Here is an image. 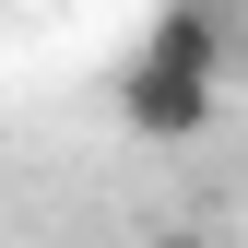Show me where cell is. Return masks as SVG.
I'll list each match as a JSON object with an SVG mask.
<instances>
[{"label": "cell", "mask_w": 248, "mask_h": 248, "mask_svg": "<svg viewBox=\"0 0 248 248\" xmlns=\"http://www.w3.org/2000/svg\"><path fill=\"white\" fill-rule=\"evenodd\" d=\"M225 59H236V12H225V0H154V36H142L130 71H118V118H130L142 142L213 130V107H225Z\"/></svg>", "instance_id": "obj_1"}, {"label": "cell", "mask_w": 248, "mask_h": 248, "mask_svg": "<svg viewBox=\"0 0 248 248\" xmlns=\"http://www.w3.org/2000/svg\"><path fill=\"white\" fill-rule=\"evenodd\" d=\"M142 248H213V236H189V225H166V236H142Z\"/></svg>", "instance_id": "obj_2"}]
</instances>
